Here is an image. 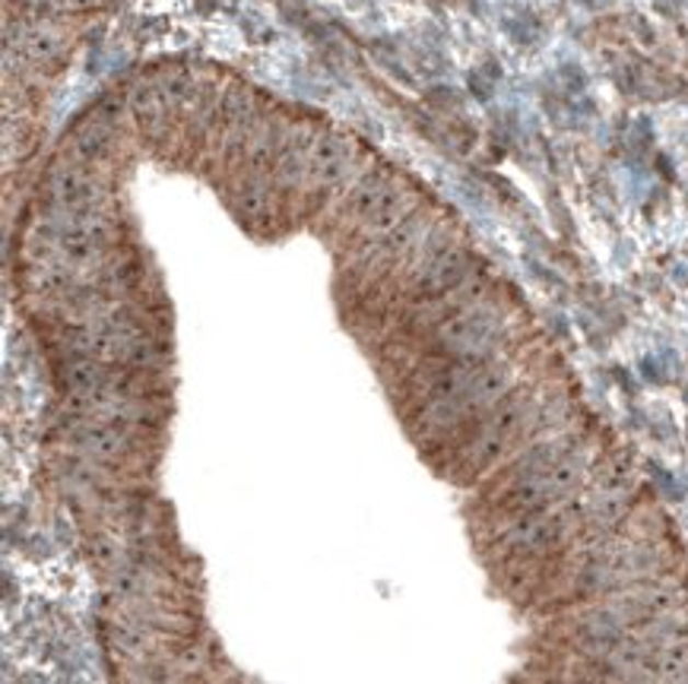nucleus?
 Here are the masks:
<instances>
[{
  "instance_id": "f3484780",
  "label": "nucleus",
  "mask_w": 688,
  "mask_h": 684,
  "mask_svg": "<svg viewBox=\"0 0 688 684\" xmlns=\"http://www.w3.org/2000/svg\"><path fill=\"white\" fill-rule=\"evenodd\" d=\"M58 3L60 7H67V10H87L95 0H58Z\"/></svg>"
},
{
  "instance_id": "4468645a",
  "label": "nucleus",
  "mask_w": 688,
  "mask_h": 684,
  "mask_svg": "<svg viewBox=\"0 0 688 684\" xmlns=\"http://www.w3.org/2000/svg\"><path fill=\"white\" fill-rule=\"evenodd\" d=\"M112 590L121 595V599H140L147 593V577L137 570V567H118L112 573Z\"/></svg>"
},
{
  "instance_id": "7ed1b4c3",
  "label": "nucleus",
  "mask_w": 688,
  "mask_h": 684,
  "mask_svg": "<svg viewBox=\"0 0 688 684\" xmlns=\"http://www.w3.org/2000/svg\"><path fill=\"white\" fill-rule=\"evenodd\" d=\"M102 197L99 181L92 178L83 169V162H64L58 169H51L48 175V200L60 209V212H73V209L95 207Z\"/></svg>"
},
{
  "instance_id": "423d86ee",
  "label": "nucleus",
  "mask_w": 688,
  "mask_h": 684,
  "mask_svg": "<svg viewBox=\"0 0 688 684\" xmlns=\"http://www.w3.org/2000/svg\"><path fill=\"white\" fill-rule=\"evenodd\" d=\"M73 152L83 165H102L115 152V134L105 120H87L73 134Z\"/></svg>"
},
{
  "instance_id": "ddd939ff",
  "label": "nucleus",
  "mask_w": 688,
  "mask_h": 684,
  "mask_svg": "<svg viewBox=\"0 0 688 684\" xmlns=\"http://www.w3.org/2000/svg\"><path fill=\"white\" fill-rule=\"evenodd\" d=\"M248 112H251V92L244 86H229L216 105V115L222 118L226 127H239L241 120L248 118Z\"/></svg>"
},
{
  "instance_id": "f257e3e1",
  "label": "nucleus",
  "mask_w": 688,
  "mask_h": 684,
  "mask_svg": "<svg viewBox=\"0 0 688 684\" xmlns=\"http://www.w3.org/2000/svg\"><path fill=\"white\" fill-rule=\"evenodd\" d=\"M450 304L432 329V352L442 358H498L505 336V308L482 295V282H473L467 295L448 298Z\"/></svg>"
},
{
  "instance_id": "dca6fc26",
  "label": "nucleus",
  "mask_w": 688,
  "mask_h": 684,
  "mask_svg": "<svg viewBox=\"0 0 688 684\" xmlns=\"http://www.w3.org/2000/svg\"><path fill=\"white\" fill-rule=\"evenodd\" d=\"M90 552L95 555V561L99 565H115V558H118V545H115V538L112 536H92L90 542Z\"/></svg>"
},
{
  "instance_id": "39448f33",
  "label": "nucleus",
  "mask_w": 688,
  "mask_h": 684,
  "mask_svg": "<svg viewBox=\"0 0 688 684\" xmlns=\"http://www.w3.org/2000/svg\"><path fill=\"white\" fill-rule=\"evenodd\" d=\"M77 444L83 453H90L92 460H121L130 447V438L115 428V425H105V421H92V425H83L80 434H77Z\"/></svg>"
},
{
  "instance_id": "9d476101",
  "label": "nucleus",
  "mask_w": 688,
  "mask_h": 684,
  "mask_svg": "<svg viewBox=\"0 0 688 684\" xmlns=\"http://www.w3.org/2000/svg\"><path fill=\"white\" fill-rule=\"evenodd\" d=\"M108 644L124 659H137V656L144 653V647H147V630L137 622H130V618H115L108 625Z\"/></svg>"
},
{
  "instance_id": "f8f14e48",
  "label": "nucleus",
  "mask_w": 688,
  "mask_h": 684,
  "mask_svg": "<svg viewBox=\"0 0 688 684\" xmlns=\"http://www.w3.org/2000/svg\"><path fill=\"white\" fill-rule=\"evenodd\" d=\"M162 92L169 95V102L175 105V108H187V105H194L197 98H200V83L187 73V70H172V73H165L162 77Z\"/></svg>"
},
{
  "instance_id": "6e6552de",
  "label": "nucleus",
  "mask_w": 688,
  "mask_h": 684,
  "mask_svg": "<svg viewBox=\"0 0 688 684\" xmlns=\"http://www.w3.org/2000/svg\"><path fill=\"white\" fill-rule=\"evenodd\" d=\"M169 108H172V102H169V95L162 92L159 83H140L137 90L130 92V112H134L137 124L144 130H150V134H156L165 124Z\"/></svg>"
},
{
  "instance_id": "2eb2a0df",
  "label": "nucleus",
  "mask_w": 688,
  "mask_h": 684,
  "mask_svg": "<svg viewBox=\"0 0 688 684\" xmlns=\"http://www.w3.org/2000/svg\"><path fill=\"white\" fill-rule=\"evenodd\" d=\"M239 207L244 216H261L267 207V190L261 184H251V187H241Z\"/></svg>"
},
{
  "instance_id": "20e7f679",
  "label": "nucleus",
  "mask_w": 688,
  "mask_h": 684,
  "mask_svg": "<svg viewBox=\"0 0 688 684\" xmlns=\"http://www.w3.org/2000/svg\"><path fill=\"white\" fill-rule=\"evenodd\" d=\"M353 143L340 134H321L308 152V178L321 187H333L349 175Z\"/></svg>"
},
{
  "instance_id": "f03ea898",
  "label": "nucleus",
  "mask_w": 688,
  "mask_h": 684,
  "mask_svg": "<svg viewBox=\"0 0 688 684\" xmlns=\"http://www.w3.org/2000/svg\"><path fill=\"white\" fill-rule=\"evenodd\" d=\"M477 276V257L463 247H445L442 254H435L425 269L420 273L413 298L422 304L432 301H448L454 292H460L470 279Z\"/></svg>"
},
{
  "instance_id": "0eeeda50",
  "label": "nucleus",
  "mask_w": 688,
  "mask_h": 684,
  "mask_svg": "<svg viewBox=\"0 0 688 684\" xmlns=\"http://www.w3.org/2000/svg\"><path fill=\"white\" fill-rule=\"evenodd\" d=\"M393 184H397V181L390 178L388 169H375V172H368L365 178H359L353 184L346 207H349V212H353L359 222H365V219L378 209V204L388 197V190Z\"/></svg>"
},
{
  "instance_id": "1a4fd4ad",
  "label": "nucleus",
  "mask_w": 688,
  "mask_h": 684,
  "mask_svg": "<svg viewBox=\"0 0 688 684\" xmlns=\"http://www.w3.org/2000/svg\"><path fill=\"white\" fill-rule=\"evenodd\" d=\"M20 51L32 63H51V60H58L64 55V35L51 30L48 23H35L20 38Z\"/></svg>"
},
{
  "instance_id": "9b49d317",
  "label": "nucleus",
  "mask_w": 688,
  "mask_h": 684,
  "mask_svg": "<svg viewBox=\"0 0 688 684\" xmlns=\"http://www.w3.org/2000/svg\"><path fill=\"white\" fill-rule=\"evenodd\" d=\"M30 282L45 292V295H55V292H70L73 289V273L64 267V264H51V260H35L30 267Z\"/></svg>"
}]
</instances>
